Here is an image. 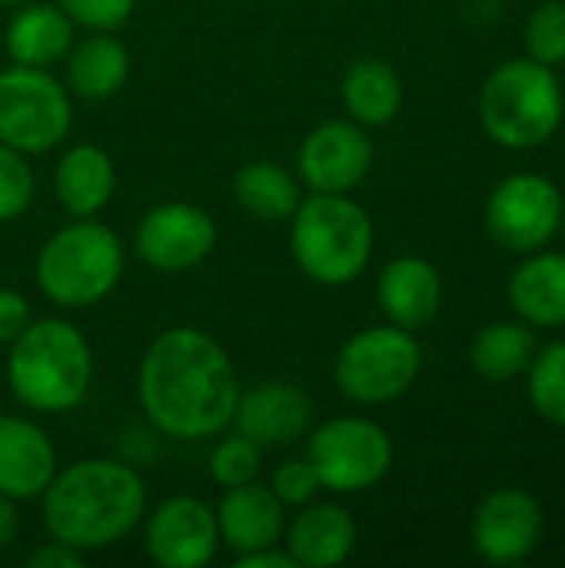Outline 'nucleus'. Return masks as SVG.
<instances>
[{
	"mask_svg": "<svg viewBox=\"0 0 565 568\" xmlns=\"http://www.w3.org/2000/svg\"><path fill=\"white\" fill-rule=\"evenodd\" d=\"M133 250L157 273H186L216 250V223L196 203H160L137 223Z\"/></svg>",
	"mask_w": 565,
	"mask_h": 568,
	"instance_id": "11",
	"label": "nucleus"
},
{
	"mask_svg": "<svg viewBox=\"0 0 565 568\" xmlns=\"http://www.w3.org/2000/svg\"><path fill=\"white\" fill-rule=\"evenodd\" d=\"M306 459L316 469L323 489L353 496L386 479L393 466V443L373 419L336 416L310 433Z\"/></svg>",
	"mask_w": 565,
	"mask_h": 568,
	"instance_id": "9",
	"label": "nucleus"
},
{
	"mask_svg": "<svg viewBox=\"0 0 565 568\" xmlns=\"http://www.w3.org/2000/svg\"><path fill=\"white\" fill-rule=\"evenodd\" d=\"M33 193H37V180L30 160L20 150L0 143V223L23 216L33 203Z\"/></svg>",
	"mask_w": 565,
	"mask_h": 568,
	"instance_id": "29",
	"label": "nucleus"
},
{
	"mask_svg": "<svg viewBox=\"0 0 565 568\" xmlns=\"http://www.w3.org/2000/svg\"><path fill=\"white\" fill-rule=\"evenodd\" d=\"M526 47L529 57L546 63V67H559L565 63V3L563 0H546L533 10L529 23H526Z\"/></svg>",
	"mask_w": 565,
	"mask_h": 568,
	"instance_id": "30",
	"label": "nucleus"
},
{
	"mask_svg": "<svg viewBox=\"0 0 565 568\" xmlns=\"http://www.w3.org/2000/svg\"><path fill=\"white\" fill-rule=\"evenodd\" d=\"M67 60V90L87 103H103L123 90L130 80V53L113 37V30H90L73 40Z\"/></svg>",
	"mask_w": 565,
	"mask_h": 568,
	"instance_id": "21",
	"label": "nucleus"
},
{
	"mask_svg": "<svg viewBox=\"0 0 565 568\" xmlns=\"http://www.w3.org/2000/svg\"><path fill=\"white\" fill-rule=\"evenodd\" d=\"M373 166V140L356 120L313 126L296 150V176L310 193H350Z\"/></svg>",
	"mask_w": 565,
	"mask_h": 568,
	"instance_id": "12",
	"label": "nucleus"
},
{
	"mask_svg": "<svg viewBox=\"0 0 565 568\" xmlns=\"http://www.w3.org/2000/svg\"><path fill=\"white\" fill-rule=\"evenodd\" d=\"M77 23L57 7V3H20L17 13L7 23V53L20 67H40L50 70L57 60H63L73 47Z\"/></svg>",
	"mask_w": 565,
	"mask_h": 568,
	"instance_id": "22",
	"label": "nucleus"
},
{
	"mask_svg": "<svg viewBox=\"0 0 565 568\" xmlns=\"http://www.w3.org/2000/svg\"><path fill=\"white\" fill-rule=\"evenodd\" d=\"M57 473L50 436L27 416L0 413V496L13 503L40 499Z\"/></svg>",
	"mask_w": 565,
	"mask_h": 568,
	"instance_id": "16",
	"label": "nucleus"
},
{
	"mask_svg": "<svg viewBox=\"0 0 565 568\" xmlns=\"http://www.w3.org/2000/svg\"><path fill=\"white\" fill-rule=\"evenodd\" d=\"M543 536V509L523 489H496L473 516V546L493 566L523 562Z\"/></svg>",
	"mask_w": 565,
	"mask_h": 568,
	"instance_id": "15",
	"label": "nucleus"
},
{
	"mask_svg": "<svg viewBox=\"0 0 565 568\" xmlns=\"http://www.w3.org/2000/svg\"><path fill=\"white\" fill-rule=\"evenodd\" d=\"M563 113V87L553 67L539 60H506L490 73L480 93L486 133L509 150L546 143L559 130Z\"/></svg>",
	"mask_w": 565,
	"mask_h": 568,
	"instance_id": "6",
	"label": "nucleus"
},
{
	"mask_svg": "<svg viewBox=\"0 0 565 568\" xmlns=\"http://www.w3.org/2000/svg\"><path fill=\"white\" fill-rule=\"evenodd\" d=\"M559 226H563V230H565V206H563V223H559Z\"/></svg>",
	"mask_w": 565,
	"mask_h": 568,
	"instance_id": "38",
	"label": "nucleus"
},
{
	"mask_svg": "<svg viewBox=\"0 0 565 568\" xmlns=\"http://www.w3.org/2000/svg\"><path fill=\"white\" fill-rule=\"evenodd\" d=\"M233 568H296L290 559V552L283 546H270V549H253L243 556H233Z\"/></svg>",
	"mask_w": 565,
	"mask_h": 568,
	"instance_id": "35",
	"label": "nucleus"
},
{
	"mask_svg": "<svg viewBox=\"0 0 565 568\" xmlns=\"http://www.w3.org/2000/svg\"><path fill=\"white\" fill-rule=\"evenodd\" d=\"M280 546L300 568H336L356 546V523L336 503H306L286 523Z\"/></svg>",
	"mask_w": 565,
	"mask_h": 568,
	"instance_id": "18",
	"label": "nucleus"
},
{
	"mask_svg": "<svg viewBox=\"0 0 565 568\" xmlns=\"http://www.w3.org/2000/svg\"><path fill=\"white\" fill-rule=\"evenodd\" d=\"M143 416L173 439H210L230 429L240 396L226 349L203 329L176 326L160 333L137 369Z\"/></svg>",
	"mask_w": 565,
	"mask_h": 568,
	"instance_id": "1",
	"label": "nucleus"
},
{
	"mask_svg": "<svg viewBox=\"0 0 565 568\" xmlns=\"http://www.w3.org/2000/svg\"><path fill=\"white\" fill-rule=\"evenodd\" d=\"M423 369V349L410 329L370 326L350 336L336 356L333 376L346 399L380 406L400 399Z\"/></svg>",
	"mask_w": 565,
	"mask_h": 568,
	"instance_id": "7",
	"label": "nucleus"
},
{
	"mask_svg": "<svg viewBox=\"0 0 565 568\" xmlns=\"http://www.w3.org/2000/svg\"><path fill=\"white\" fill-rule=\"evenodd\" d=\"M536 356V339L523 323H490L476 333L470 346V363L486 383L516 379L529 369Z\"/></svg>",
	"mask_w": 565,
	"mask_h": 568,
	"instance_id": "26",
	"label": "nucleus"
},
{
	"mask_svg": "<svg viewBox=\"0 0 565 568\" xmlns=\"http://www.w3.org/2000/svg\"><path fill=\"white\" fill-rule=\"evenodd\" d=\"M340 97L350 120L360 126H386L403 106V80L386 60L363 57L343 73Z\"/></svg>",
	"mask_w": 565,
	"mask_h": 568,
	"instance_id": "23",
	"label": "nucleus"
},
{
	"mask_svg": "<svg viewBox=\"0 0 565 568\" xmlns=\"http://www.w3.org/2000/svg\"><path fill=\"white\" fill-rule=\"evenodd\" d=\"M143 546L160 568H203L220 549L216 513L196 496L163 499L143 526Z\"/></svg>",
	"mask_w": 565,
	"mask_h": 568,
	"instance_id": "13",
	"label": "nucleus"
},
{
	"mask_svg": "<svg viewBox=\"0 0 565 568\" xmlns=\"http://www.w3.org/2000/svg\"><path fill=\"white\" fill-rule=\"evenodd\" d=\"M213 513H216L220 542L233 556L280 546L283 529H286V506L263 483L223 489V499Z\"/></svg>",
	"mask_w": 565,
	"mask_h": 568,
	"instance_id": "17",
	"label": "nucleus"
},
{
	"mask_svg": "<svg viewBox=\"0 0 565 568\" xmlns=\"http://www.w3.org/2000/svg\"><path fill=\"white\" fill-rule=\"evenodd\" d=\"M513 310L533 326H565V256H529L509 280Z\"/></svg>",
	"mask_w": 565,
	"mask_h": 568,
	"instance_id": "25",
	"label": "nucleus"
},
{
	"mask_svg": "<svg viewBox=\"0 0 565 568\" xmlns=\"http://www.w3.org/2000/svg\"><path fill=\"white\" fill-rule=\"evenodd\" d=\"M313 403L303 386L290 379H263L250 389H240L233 406V433L253 439L260 449L293 446L310 433Z\"/></svg>",
	"mask_w": 565,
	"mask_h": 568,
	"instance_id": "14",
	"label": "nucleus"
},
{
	"mask_svg": "<svg viewBox=\"0 0 565 568\" xmlns=\"http://www.w3.org/2000/svg\"><path fill=\"white\" fill-rule=\"evenodd\" d=\"M23 0H0V7H20Z\"/></svg>",
	"mask_w": 565,
	"mask_h": 568,
	"instance_id": "37",
	"label": "nucleus"
},
{
	"mask_svg": "<svg viewBox=\"0 0 565 568\" xmlns=\"http://www.w3.org/2000/svg\"><path fill=\"white\" fill-rule=\"evenodd\" d=\"M117 190V170L103 146L97 143H77L70 146L53 170V193L67 216L83 220L97 216Z\"/></svg>",
	"mask_w": 565,
	"mask_h": 568,
	"instance_id": "20",
	"label": "nucleus"
},
{
	"mask_svg": "<svg viewBox=\"0 0 565 568\" xmlns=\"http://www.w3.org/2000/svg\"><path fill=\"white\" fill-rule=\"evenodd\" d=\"M17 529H20V519H17V503L0 496V549H7L13 539H17Z\"/></svg>",
	"mask_w": 565,
	"mask_h": 568,
	"instance_id": "36",
	"label": "nucleus"
},
{
	"mask_svg": "<svg viewBox=\"0 0 565 568\" xmlns=\"http://www.w3.org/2000/svg\"><path fill=\"white\" fill-rule=\"evenodd\" d=\"M57 7L83 30H117L137 10V0H57Z\"/></svg>",
	"mask_w": 565,
	"mask_h": 568,
	"instance_id": "32",
	"label": "nucleus"
},
{
	"mask_svg": "<svg viewBox=\"0 0 565 568\" xmlns=\"http://www.w3.org/2000/svg\"><path fill=\"white\" fill-rule=\"evenodd\" d=\"M7 349V383L20 406L60 416L83 403L93 379V349L70 320H30Z\"/></svg>",
	"mask_w": 565,
	"mask_h": 568,
	"instance_id": "3",
	"label": "nucleus"
},
{
	"mask_svg": "<svg viewBox=\"0 0 565 568\" xmlns=\"http://www.w3.org/2000/svg\"><path fill=\"white\" fill-rule=\"evenodd\" d=\"M33 313L23 293L17 290H0V346H10L27 326H30Z\"/></svg>",
	"mask_w": 565,
	"mask_h": 568,
	"instance_id": "33",
	"label": "nucleus"
},
{
	"mask_svg": "<svg viewBox=\"0 0 565 568\" xmlns=\"http://www.w3.org/2000/svg\"><path fill=\"white\" fill-rule=\"evenodd\" d=\"M120 236L93 216L73 220L47 236L37 253V286L60 310H87L103 303L123 276Z\"/></svg>",
	"mask_w": 565,
	"mask_h": 568,
	"instance_id": "5",
	"label": "nucleus"
},
{
	"mask_svg": "<svg viewBox=\"0 0 565 568\" xmlns=\"http://www.w3.org/2000/svg\"><path fill=\"white\" fill-rule=\"evenodd\" d=\"M376 300L393 326L413 333L436 320L443 306V280L430 260L400 256L383 266L376 283Z\"/></svg>",
	"mask_w": 565,
	"mask_h": 568,
	"instance_id": "19",
	"label": "nucleus"
},
{
	"mask_svg": "<svg viewBox=\"0 0 565 568\" xmlns=\"http://www.w3.org/2000/svg\"><path fill=\"white\" fill-rule=\"evenodd\" d=\"M529 366V399L536 413L565 426V343H549Z\"/></svg>",
	"mask_w": 565,
	"mask_h": 568,
	"instance_id": "27",
	"label": "nucleus"
},
{
	"mask_svg": "<svg viewBox=\"0 0 565 568\" xmlns=\"http://www.w3.org/2000/svg\"><path fill=\"white\" fill-rule=\"evenodd\" d=\"M73 123L70 90L40 67L0 70V143L23 156L57 150Z\"/></svg>",
	"mask_w": 565,
	"mask_h": 568,
	"instance_id": "8",
	"label": "nucleus"
},
{
	"mask_svg": "<svg viewBox=\"0 0 565 568\" xmlns=\"http://www.w3.org/2000/svg\"><path fill=\"white\" fill-rule=\"evenodd\" d=\"M27 566H33V568H77V566H83V552H77V549H70V546H63V542L50 539V542H43V546H40L37 552H30Z\"/></svg>",
	"mask_w": 565,
	"mask_h": 568,
	"instance_id": "34",
	"label": "nucleus"
},
{
	"mask_svg": "<svg viewBox=\"0 0 565 568\" xmlns=\"http://www.w3.org/2000/svg\"><path fill=\"white\" fill-rule=\"evenodd\" d=\"M40 516L50 539L100 552L123 542L147 516V486L120 459H80L53 473L40 496Z\"/></svg>",
	"mask_w": 565,
	"mask_h": 568,
	"instance_id": "2",
	"label": "nucleus"
},
{
	"mask_svg": "<svg viewBox=\"0 0 565 568\" xmlns=\"http://www.w3.org/2000/svg\"><path fill=\"white\" fill-rule=\"evenodd\" d=\"M260 469H263V449L240 433L223 436L206 459V473L220 489H236V486L256 483Z\"/></svg>",
	"mask_w": 565,
	"mask_h": 568,
	"instance_id": "28",
	"label": "nucleus"
},
{
	"mask_svg": "<svg viewBox=\"0 0 565 568\" xmlns=\"http://www.w3.org/2000/svg\"><path fill=\"white\" fill-rule=\"evenodd\" d=\"M233 196L240 210H246L260 223H290L296 213L303 193V183L296 173L273 160H253L243 163L233 176Z\"/></svg>",
	"mask_w": 565,
	"mask_h": 568,
	"instance_id": "24",
	"label": "nucleus"
},
{
	"mask_svg": "<svg viewBox=\"0 0 565 568\" xmlns=\"http://www.w3.org/2000/svg\"><path fill=\"white\" fill-rule=\"evenodd\" d=\"M563 223V193L536 173L503 180L486 203V230L509 253L546 246Z\"/></svg>",
	"mask_w": 565,
	"mask_h": 568,
	"instance_id": "10",
	"label": "nucleus"
},
{
	"mask_svg": "<svg viewBox=\"0 0 565 568\" xmlns=\"http://www.w3.org/2000/svg\"><path fill=\"white\" fill-rule=\"evenodd\" d=\"M270 489H273V496H276L283 506L300 509V506L313 503L316 493H320L323 486H320L316 469H313L310 459L303 456V459H290V463L276 466V473H273V479H270Z\"/></svg>",
	"mask_w": 565,
	"mask_h": 568,
	"instance_id": "31",
	"label": "nucleus"
},
{
	"mask_svg": "<svg viewBox=\"0 0 565 568\" xmlns=\"http://www.w3.org/2000/svg\"><path fill=\"white\" fill-rule=\"evenodd\" d=\"M296 266L320 286H346L373 256V220L346 193H306L290 216Z\"/></svg>",
	"mask_w": 565,
	"mask_h": 568,
	"instance_id": "4",
	"label": "nucleus"
}]
</instances>
